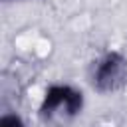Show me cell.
<instances>
[{"label": "cell", "instance_id": "3957f363", "mask_svg": "<svg viewBox=\"0 0 127 127\" xmlns=\"http://www.w3.org/2000/svg\"><path fill=\"white\" fill-rule=\"evenodd\" d=\"M0 127H24V123L18 115H4L0 119Z\"/></svg>", "mask_w": 127, "mask_h": 127}, {"label": "cell", "instance_id": "6da1fadb", "mask_svg": "<svg viewBox=\"0 0 127 127\" xmlns=\"http://www.w3.org/2000/svg\"><path fill=\"white\" fill-rule=\"evenodd\" d=\"M83 107L81 91L71 85H52L40 107V115L48 123H65L73 119Z\"/></svg>", "mask_w": 127, "mask_h": 127}, {"label": "cell", "instance_id": "7a4b0ae2", "mask_svg": "<svg viewBox=\"0 0 127 127\" xmlns=\"http://www.w3.org/2000/svg\"><path fill=\"white\" fill-rule=\"evenodd\" d=\"M93 87L101 93H113L127 85V60L119 52H109L97 60L91 75Z\"/></svg>", "mask_w": 127, "mask_h": 127}]
</instances>
